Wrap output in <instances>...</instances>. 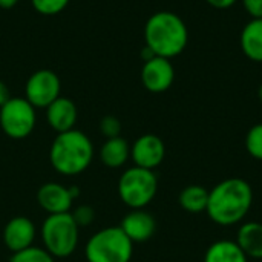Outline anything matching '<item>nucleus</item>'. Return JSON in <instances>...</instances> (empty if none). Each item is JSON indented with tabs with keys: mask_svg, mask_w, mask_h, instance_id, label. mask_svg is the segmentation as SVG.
I'll list each match as a JSON object with an SVG mask.
<instances>
[{
	"mask_svg": "<svg viewBox=\"0 0 262 262\" xmlns=\"http://www.w3.org/2000/svg\"><path fill=\"white\" fill-rule=\"evenodd\" d=\"M78 195L77 187H66L60 183H45L37 190V203L48 213H68L72 209V201Z\"/></svg>",
	"mask_w": 262,
	"mask_h": 262,
	"instance_id": "9",
	"label": "nucleus"
},
{
	"mask_svg": "<svg viewBox=\"0 0 262 262\" xmlns=\"http://www.w3.org/2000/svg\"><path fill=\"white\" fill-rule=\"evenodd\" d=\"M118 196L129 209H144L158 192V178L154 170L132 166L118 180Z\"/></svg>",
	"mask_w": 262,
	"mask_h": 262,
	"instance_id": "6",
	"label": "nucleus"
},
{
	"mask_svg": "<svg viewBox=\"0 0 262 262\" xmlns=\"http://www.w3.org/2000/svg\"><path fill=\"white\" fill-rule=\"evenodd\" d=\"M175 80V69L169 58L154 57L144 61L141 69L143 86L154 94L166 92Z\"/></svg>",
	"mask_w": 262,
	"mask_h": 262,
	"instance_id": "11",
	"label": "nucleus"
},
{
	"mask_svg": "<svg viewBox=\"0 0 262 262\" xmlns=\"http://www.w3.org/2000/svg\"><path fill=\"white\" fill-rule=\"evenodd\" d=\"M35 236V224L28 216H14L6 223L3 229V244L11 253L31 247Z\"/></svg>",
	"mask_w": 262,
	"mask_h": 262,
	"instance_id": "12",
	"label": "nucleus"
},
{
	"mask_svg": "<svg viewBox=\"0 0 262 262\" xmlns=\"http://www.w3.org/2000/svg\"><path fill=\"white\" fill-rule=\"evenodd\" d=\"M11 98V94H9V89L8 86L0 80V107Z\"/></svg>",
	"mask_w": 262,
	"mask_h": 262,
	"instance_id": "27",
	"label": "nucleus"
},
{
	"mask_svg": "<svg viewBox=\"0 0 262 262\" xmlns=\"http://www.w3.org/2000/svg\"><path fill=\"white\" fill-rule=\"evenodd\" d=\"M129 158H130V146L121 135L115 138H107L100 149V160L103 166L109 169L123 167Z\"/></svg>",
	"mask_w": 262,
	"mask_h": 262,
	"instance_id": "16",
	"label": "nucleus"
},
{
	"mask_svg": "<svg viewBox=\"0 0 262 262\" xmlns=\"http://www.w3.org/2000/svg\"><path fill=\"white\" fill-rule=\"evenodd\" d=\"M31 3L38 14L55 15L68 6L69 0H31Z\"/></svg>",
	"mask_w": 262,
	"mask_h": 262,
	"instance_id": "22",
	"label": "nucleus"
},
{
	"mask_svg": "<svg viewBox=\"0 0 262 262\" xmlns=\"http://www.w3.org/2000/svg\"><path fill=\"white\" fill-rule=\"evenodd\" d=\"M253 206V189L243 178H227L209 190V203L206 213L221 226H236L243 223Z\"/></svg>",
	"mask_w": 262,
	"mask_h": 262,
	"instance_id": "1",
	"label": "nucleus"
},
{
	"mask_svg": "<svg viewBox=\"0 0 262 262\" xmlns=\"http://www.w3.org/2000/svg\"><path fill=\"white\" fill-rule=\"evenodd\" d=\"M120 229L134 244L146 243L154 236L157 230V221L154 215L144 209H130V212L121 220Z\"/></svg>",
	"mask_w": 262,
	"mask_h": 262,
	"instance_id": "13",
	"label": "nucleus"
},
{
	"mask_svg": "<svg viewBox=\"0 0 262 262\" xmlns=\"http://www.w3.org/2000/svg\"><path fill=\"white\" fill-rule=\"evenodd\" d=\"M9 262H55L54 256L46 252L43 247H35L31 246L25 250L11 253Z\"/></svg>",
	"mask_w": 262,
	"mask_h": 262,
	"instance_id": "20",
	"label": "nucleus"
},
{
	"mask_svg": "<svg viewBox=\"0 0 262 262\" xmlns=\"http://www.w3.org/2000/svg\"><path fill=\"white\" fill-rule=\"evenodd\" d=\"M35 123V107L25 97H11L0 107V127L5 135L12 140H23L29 137Z\"/></svg>",
	"mask_w": 262,
	"mask_h": 262,
	"instance_id": "7",
	"label": "nucleus"
},
{
	"mask_svg": "<svg viewBox=\"0 0 262 262\" xmlns=\"http://www.w3.org/2000/svg\"><path fill=\"white\" fill-rule=\"evenodd\" d=\"M249 258L243 252V249L238 246L236 241L221 239L206 250L204 262H247Z\"/></svg>",
	"mask_w": 262,
	"mask_h": 262,
	"instance_id": "18",
	"label": "nucleus"
},
{
	"mask_svg": "<svg viewBox=\"0 0 262 262\" xmlns=\"http://www.w3.org/2000/svg\"><path fill=\"white\" fill-rule=\"evenodd\" d=\"M77 118H78V111L71 98L60 95L55 101H52L46 107V121L57 134L75 129Z\"/></svg>",
	"mask_w": 262,
	"mask_h": 262,
	"instance_id": "14",
	"label": "nucleus"
},
{
	"mask_svg": "<svg viewBox=\"0 0 262 262\" xmlns=\"http://www.w3.org/2000/svg\"><path fill=\"white\" fill-rule=\"evenodd\" d=\"M246 150L252 158L262 161V123L255 124L247 132V135H246Z\"/></svg>",
	"mask_w": 262,
	"mask_h": 262,
	"instance_id": "21",
	"label": "nucleus"
},
{
	"mask_svg": "<svg viewBox=\"0 0 262 262\" xmlns=\"http://www.w3.org/2000/svg\"><path fill=\"white\" fill-rule=\"evenodd\" d=\"M236 243L247 258L262 259V223L250 221L239 226Z\"/></svg>",
	"mask_w": 262,
	"mask_h": 262,
	"instance_id": "15",
	"label": "nucleus"
},
{
	"mask_svg": "<svg viewBox=\"0 0 262 262\" xmlns=\"http://www.w3.org/2000/svg\"><path fill=\"white\" fill-rule=\"evenodd\" d=\"M244 55L256 63H262V18H252L239 37Z\"/></svg>",
	"mask_w": 262,
	"mask_h": 262,
	"instance_id": "17",
	"label": "nucleus"
},
{
	"mask_svg": "<svg viewBox=\"0 0 262 262\" xmlns=\"http://www.w3.org/2000/svg\"><path fill=\"white\" fill-rule=\"evenodd\" d=\"M71 215H72V218H74V221L77 223L78 227H88L95 220V210L88 204L77 206L74 209V212H71Z\"/></svg>",
	"mask_w": 262,
	"mask_h": 262,
	"instance_id": "24",
	"label": "nucleus"
},
{
	"mask_svg": "<svg viewBox=\"0 0 262 262\" xmlns=\"http://www.w3.org/2000/svg\"><path fill=\"white\" fill-rule=\"evenodd\" d=\"M94 160V144L91 138L78 130L57 134L49 149V161L55 172L74 177L84 172Z\"/></svg>",
	"mask_w": 262,
	"mask_h": 262,
	"instance_id": "3",
	"label": "nucleus"
},
{
	"mask_svg": "<svg viewBox=\"0 0 262 262\" xmlns=\"http://www.w3.org/2000/svg\"><path fill=\"white\" fill-rule=\"evenodd\" d=\"M146 46L157 55L173 58L189 43V29L184 20L170 11H158L149 17L144 26Z\"/></svg>",
	"mask_w": 262,
	"mask_h": 262,
	"instance_id": "2",
	"label": "nucleus"
},
{
	"mask_svg": "<svg viewBox=\"0 0 262 262\" xmlns=\"http://www.w3.org/2000/svg\"><path fill=\"white\" fill-rule=\"evenodd\" d=\"M61 83L58 75L51 69L35 71L26 81L25 98L35 109H46L60 97Z\"/></svg>",
	"mask_w": 262,
	"mask_h": 262,
	"instance_id": "8",
	"label": "nucleus"
},
{
	"mask_svg": "<svg viewBox=\"0 0 262 262\" xmlns=\"http://www.w3.org/2000/svg\"><path fill=\"white\" fill-rule=\"evenodd\" d=\"M258 97H259V101L262 103V83L261 86H259V91H258Z\"/></svg>",
	"mask_w": 262,
	"mask_h": 262,
	"instance_id": "29",
	"label": "nucleus"
},
{
	"mask_svg": "<svg viewBox=\"0 0 262 262\" xmlns=\"http://www.w3.org/2000/svg\"><path fill=\"white\" fill-rule=\"evenodd\" d=\"M178 203L183 207V210L189 213L206 212L209 203V190L200 184H190L181 190L178 196Z\"/></svg>",
	"mask_w": 262,
	"mask_h": 262,
	"instance_id": "19",
	"label": "nucleus"
},
{
	"mask_svg": "<svg viewBox=\"0 0 262 262\" xmlns=\"http://www.w3.org/2000/svg\"><path fill=\"white\" fill-rule=\"evenodd\" d=\"M206 2L216 9H227L230 6H233L238 0H206Z\"/></svg>",
	"mask_w": 262,
	"mask_h": 262,
	"instance_id": "26",
	"label": "nucleus"
},
{
	"mask_svg": "<svg viewBox=\"0 0 262 262\" xmlns=\"http://www.w3.org/2000/svg\"><path fill=\"white\" fill-rule=\"evenodd\" d=\"M246 12L252 18H262V0H241Z\"/></svg>",
	"mask_w": 262,
	"mask_h": 262,
	"instance_id": "25",
	"label": "nucleus"
},
{
	"mask_svg": "<svg viewBox=\"0 0 262 262\" xmlns=\"http://www.w3.org/2000/svg\"><path fill=\"white\" fill-rule=\"evenodd\" d=\"M17 3H18V0H0V8L9 9L12 6H15Z\"/></svg>",
	"mask_w": 262,
	"mask_h": 262,
	"instance_id": "28",
	"label": "nucleus"
},
{
	"mask_svg": "<svg viewBox=\"0 0 262 262\" xmlns=\"http://www.w3.org/2000/svg\"><path fill=\"white\" fill-rule=\"evenodd\" d=\"M100 130H101L103 137H106V140L120 137V134H121V121L115 115H106L100 121Z\"/></svg>",
	"mask_w": 262,
	"mask_h": 262,
	"instance_id": "23",
	"label": "nucleus"
},
{
	"mask_svg": "<svg viewBox=\"0 0 262 262\" xmlns=\"http://www.w3.org/2000/svg\"><path fill=\"white\" fill-rule=\"evenodd\" d=\"M134 243L126 233L115 227H104L95 232L86 243L84 256L88 262H130Z\"/></svg>",
	"mask_w": 262,
	"mask_h": 262,
	"instance_id": "5",
	"label": "nucleus"
},
{
	"mask_svg": "<svg viewBox=\"0 0 262 262\" xmlns=\"http://www.w3.org/2000/svg\"><path fill=\"white\" fill-rule=\"evenodd\" d=\"M40 236L43 249L54 258H68L77 250L80 227L74 221L71 212L48 215L41 224Z\"/></svg>",
	"mask_w": 262,
	"mask_h": 262,
	"instance_id": "4",
	"label": "nucleus"
},
{
	"mask_svg": "<svg viewBox=\"0 0 262 262\" xmlns=\"http://www.w3.org/2000/svg\"><path fill=\"white\" fill-rule=\"evenodd\" d=\"M166 157L164 141L154 134H144L130 146V160L134 166L155 170Z\"/></svg>",
	"mask_w": 262,
	"mask_h": 262,
	"instance_id": "10",
	"label": "nucleus"
}]
</instances>
